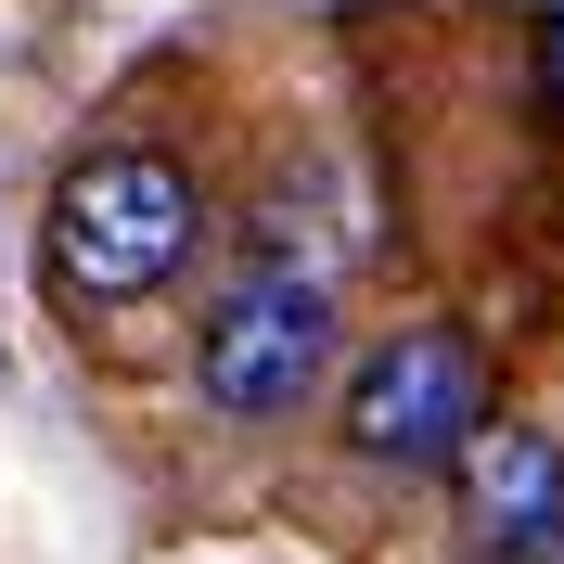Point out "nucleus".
<instances>
[{
  "label": "nucleus",
  "instance_id": "20e7f679",
  "mask_svg": "<svg viewBox=\"0 0 564 564\" xmlns=\"http://www.w3.org/2000/svg\"><path fill=\"white\" fill-rule=\"evenodd\" d=\"M449 488H462V539H475V552L552 539V527H564V436L527 423V411H488L475 436H462Z\"/></svg>",
  "mask_w": 564,
  "mask_h": 564
},
{
  "label": "nucleus",
  "instance_id": "39448f33",
  "mask_svg": "<svg viewBox=\"0 0 564 564\" xmlns=\"http://www.w3.org/2000/svg\"><path fill=\"white\" fill-rule=\"evenodd\" d=\"M527 90H539V116L564 129V13H539V39H527Z\"/></svg>",
  "mask_w": 564,
  "mask_h": 564
},
{
  "label": "nucleus",
  "instance_id": "f257e3e1",
  "mask_svg": "<svg viewBox=\"0 0 564 564\" xmlns=\"http://www.w3.org/2000/svg\"><path fill=\"white\" fill-rule=\"evenodd\" d=\"M334 321H347V257L295 245V231H257L245 270L206 295V334H193V386L218 423H282L308 411L321 372H334Z\"/></svg>",
  "mask_w": 564,
  "mask_h": 564
},
{
  "label": "nucleus",
  "instance_id": "f03ea898",
  "mask_svg": "<svg viewBox=\"0 0 564 564\" xmlns=\"http://www.w3.org/2000/svg\"><path fill=\"white\" fill-rule=\"evenodd\" d=\"M39 245H52V282L90 295V308H141V295H167L206 245V180L154 154V141H90L65 180H52V218H39Z\"/></svg>",
  "mask_w": 564,
  "mask_h": 564
},
{
  "label": "nucleus",
  "instance_id": "423d86ee",
  "mask_svg": "<svg viewBox=\"0 0 564 564\" xmlns=\"http://www.w3.org/2000/svg\"><path fill=\"white\" fill-rule=\"evenodd\" d=\"M475 564H564V527L552 539H513V552H475Z\"/></svg>",
  "mask_w": 564,
  "mask_h": 564
},
{
  "label": "nucleus",
  "instance_id": "7ed1b4c3",
  "mask_svg": "<svg viewBox=\"0 0 564 564\" xmlns=\"http://www.w3.org/2000/svg\"><path fill=\"white\" fill-rule=\"evenodd\" d=\"M488 423V347L462 321H398L386 347L347 372V436L372 475H449L462 436Z\"/></svg>",
  "mask_w": 564,
  "mask_h": 564
}]
</instances>
